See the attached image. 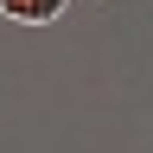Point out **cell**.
<instances>
[{"instance_id":"6da1fadb","label":"cell","mask_w":153,"mask_h":153,"mask_svg":"<svg viewBox=\"0 0 153 153\" xmlns=\"http://www.w3.org/2000/svg\"><path fill=\"white\" fill-rule=\"evenodd\" d=\"M0 13L19 19V26H51V19L70 13V0H0Z\"/></svg>"}]
</instances>
